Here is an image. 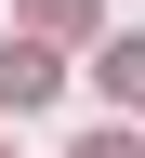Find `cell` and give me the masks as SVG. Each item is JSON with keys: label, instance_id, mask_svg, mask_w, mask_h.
<instances>
[{"label": "cell", "instance_id": "6da1fadb", "mask_svg": "<svg viewBox=\"0 0 145 158\" xmlns=\"http://www.w3.org/2000/svg\"><path fill=\"white\" fill-rule=\"evenodd\" d=\"M40 92H53V53H40V40H0V106L27 118V106H40Z\"/></svg>", "mask_w": 145, "mask_h": 158}, {"label": "cell", "instance_id": "7a4b0ae2", "mask_svg": "<svg viewBox=\"0 0 145 158\" xmlns=\"http://www.w3.org/2000/svg\"><path fill=\"white\" fill-rule=\"evenodd\" d=\"M92 79H106V106H145V27H119L106 53H92Z\"/></svg>", "mask_w": 145, "mask_h": 158}, {"label": "cell", "instance_id": "3957f363", "mask_svg": "<svg viewBox=\"0 0 145 158\" xmlns=\"http://www.w3.org/2000/svg\"><path fill=\"white\" fill-rule=\"evenodd\" d=\"M79 158H145V145H132V132H92V145H79Z\"/></svg>", "mask_w": 145, "mask_h": 158}]
</instances>
